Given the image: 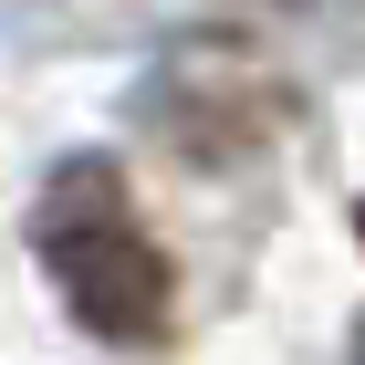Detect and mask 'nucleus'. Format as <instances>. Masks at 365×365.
I'll return each instance as SVG.
<instances>
[{
  "label": "nucleus",
  "mask_w": 365,
  "mask_h": 365,
  "mask_svg": "<svg viewBox=\"0 0 365 365\" xmlns=\"http://www.w3.org/2000/svg\"><path fill=\"white\" fill-rule=\"evenodd\" d=\"M31 261L53 272L63 313L84 324L94 344H168L178 324V272L157 251V230L136 220V198H125V168L115 157H63L31 198Z\"/></svg>",
  "instance_id": "1"
},
{
  "label": "nucleus",
  "mask_w": 365,
  "mask_h": 365,
  "mask_svg": "<svg viewBox=\"0 0 365 365\" xmlns=\"http://www.w3.org/2000/svg\"><path fill=\"white\" fill-rule=\"evenodd\" d=\"M355 365H365V313H355Z\"/></svg>",
  "instance_id": "3"
},
{
  "label": "nucleus",
  "mask_w": 365,
  "mask_h": 365,
  "mask_svg": "<svg viewBox=\"0 0 365 365\" xmlns=\"http://www.w3.org/2000/svg\"><path fill=\"white\" fill-rule=\"evenodd\" d=\"M355 240H365V198H355Z\"/></svg>",
  "instance_id": "4"
},
{
  "label": "nucleus",
  "mask_w": 365,
  "mask_h": 365,
  "mask_svg": "<svg viewBox=\"0 0 365 365\" xmlns=\"http://www.w3.org/2000/svg\"><path fill=\"white\" fill-rule=\"evenodd\" d=\"M136 125L168 157H188V168H240V157H261L292 125V84H282L240 31H188L136 84Z\"/></svg>",
  "instance_id": "2"
}]
</instances>
